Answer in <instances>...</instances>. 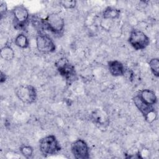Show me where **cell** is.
I'll return each instance as SVG.
<instances>
[{
	"mask_svg": "<svg viewBox=\"0 0 159 159\" xmlns=\"http://www.w3.org/2000/svg\"><path fill=\"white\" fill-rule=\"evenodd\" d=\"M7 5L5 1H1L0 2V16L1 19H2L7 13Z\"/></svg>",
	"mask_w": 159,
	"mask_h": 159,
	"instance_id": "obj_18",
	"label": "cell"
},
{
	"mask_svg": "<svg viewBox=\"0 0 159 159\" xmlns=\"http://www.w3.org/2000/svg\"><path fill=\"white\" fill-rule=\"evenodd\" d=\"M61 150L60 143L54 135H46L39 141V150L44 157L55 155Z\"/></svg>",
	"mask_w": 159,
	"mask_h": 159,
	"instance_id": "obj_1",
	"label": "cell"
},
{
	"mask_svg": "<svg viewBox=\"0 0 159 159\" xmlns=\"http://www.w3.org/2000/svg\"><path fill=\"white\" fill-rule=\"evenodd\" d=\"M36 47L38 51L42 53H51L56 50V45L51 37L43 33L37 34L35 39Z\"/></svg>",
	"mask_w": 159,
	"mask_h": 159,
	"instance_id": "obj_7",
	"label": "cell"
},
{
	"mask_svg": "<svg viewBox=\"0 0 159 159\" xmlns=\"http://www.w3.org/2000/svg\"><path fill=\"white\" fill-rule=\"evenodd\" d=\"M71 151L76 159H88L89 158V149L87 143L81 139L73 142L71 146Z\"/></svg>",
	"mask_w": 159,
	"mask_h": 159,
	"instance_id": "obj_8",
	"label": "cell"
},
{
	"mask_svg": "<svg viewBox=\"0 0 159 159\" xmlns=\"http://www.w3.org/2000/svg\"><path fill=\"white\" fill-rule=\"evenodd\" d=\"M148 65L152 74L157 78L159 76V60L158 58H152L149 62Z\"/></svg>",
	"mask_w": 159,
	"mask_h": 159,
	"instance_id": "obj_14",
	"label": "cell"
},
{
	"mask_svg": "<svg viewBox=\"0 0 159 159\" xmlns=\"http://www.w3.org/2000/svg\"><path fill=\"white\" fill-rule=\"evenodd\" d=\"M135 95L142 102L148 106H154L157 102V97L155 93L152 89H144L140 90Z\"/></svg>",
	"mask_w": 159,
	"mask_h": 159,
	"instance_id": "obj_9",
	"label": "cell"
},
{
	"mask_svg": "<svg viewBox=\"0 0 159 159\" xmlns=\"http://www.w3.org/2000/svg\"><path fill=\"white\" fill-rule=\"evenodd\" d=\"M108 70L111 75L113 76H122L125 73V68L120 61L114 60L108 61Z\"/></svg>",
	"mask_w": 159,
	"mask_h": 159,
	"instance_id": "obj_10",
	"label": "cell"
},
{
	"mask_svg": "<svg viewBox=\"0 0 159 159\" xmlns=\"http://www.w3.org/2000/svg\"><path fill=\"white\" fill-rule=\"evenodd\" d=\"M7 80V76L5 73H4L2 71H1V75H0V82L1 83H3L5 82Z\"/></svg>",
	"mask_w": 159,
	"mask_h": 159,
	"instance_id": "obj_19",
	"label": "cell"
},
{
	"mask_svg": "<svg viewBox=\"0 0 159 159\" xmlns=\"http://www.w3.org/2000/svg\"><path fill=\"white\" fill-rule=\"evenodd\" d=\"M12 14L14 27L18 30L24 29L30 19L28 9L23 4L15 6L12 9Z\"/></svg>",
	"mask_w": 159,
	"mask_h": 159,
	"instance_id": "obj_4",
	"label": "cell"
},
{
	"mask_svg": "<svg viewBox=\"0 0 159 159\" xmlns=\"http://www.w3.org/2000/svg\"><path fill=\"white\" fill-rule=\"evenodd\" d=\"M17 98L24 104H31L35 102L37 97L36 88L30 84H22L16 89Z\"/></svg>",
	"mask_w": 159,
	"mask_h": 159,
	"instance_id": "obj_6",
	"label": "cell"
},
{
	"mask_svg": "<svg viewBox=\"0 0 159 159\" xmlns=\"http://www.w3.org/2000/svg\"><path fill=\"white\" fill-rule=\"evenodd\" d=\"M55 66L68 85H71L77 80V73L75 66L67 58L63 57L58 59L55 63Z\"/></svg>",
	"mask_w": 159,
	"mask_h": 159,
	"instance_id": "obj_2",
	"label": "cell"
},
{
	"mask_svg": "<svg viewBox=\"0 0 159 159\" xmlns=\"http://www.w3.org/2000/svg\"><path fill=\"white\" fill-rule=\"evenodd\" d=\"M19 151L21 155L26 158H31L34 153V149L32 147L25 144H23L20 147Z\"/></svg>",
	"mask_w": 159,
	"mask_h": 159,
	"instance_id": "obj_15",
	"label": "cell"
},
{
	"mask_svg": "<svg viewBox=\"0 0 159 159\" xmlns=\"http://www.w3.org/2000/svg\"><path fill=\"white\" fill-rule=\"evenodd\" d=\"M129 44L136 50H142L146 48L150 44V38L143 32L133 29L130 32L128 39Z\"/></svg>",
	"mask_w": 159,
	"mask_h": 159,
	"instance_id": "obj_5",
	"label": "cell"
},
{
	"mask_svg": "<svg viewBox=\"0 0 159 159\" xmlns=\"http://www.w3.org/2000/svg\"><path fill=\"white\" fill-rule=\"evenodd\" d=\"M76 1L75 0H62L59 1V4L66 9H71L76 7Z\"/></svg>",
	"mask_w": 159,
	"mask_h": 159,
	"instance_id": "obj_17",
	"label": "cell"
},
{
	"mask_svg": "<svg viewBox=\"0 0 159 159\" xmlns=\"http://www.w3.org/2000/svg\"><path fill=\"white\" fill-rule=\"evenodd\" d=\"M45 30H49L55 35H61L63 32L65 21L63 18L58 13L48 14L43 19Z\"/></svg>",
	"mask_w": 159,
	"mask_h": 159,
	"instance_id": "obj_3",
	"label": "cell"
},
{
	"mask_svg": "<svg viewBox=\"0 0 159 159\" xmlns=\"http://www.w3.org/2000/svg\"><path fill=\"white\" fill-rule=\"evenodd\" d=\"M15 45L19 48L25 49L29 47V40L26 35L23 33L18 34L14 39Z\"/></svg>",
	"mask_w": 159,
	"mask_h": 159,
	"instance_id": "obj_13",
	"label": "cell"
},
{
	"mask_svg": "<svg viewBox=\"0 0 159 159\" xmlns=\"http://www.w3.org/2000/svg\"><path fill=\"white\" fill-rule=\"evenodd\" d=\"M0 55L3 60L6 61H11L14 58L15 52L11 46L6 45L1 48Z\"/></svg>",
	"mask_w": 159,
	"mask_h": 159,
	"instance_id": "obj_12",
	"label": "cell"
},
{
	"mask_svg": "<svg viewBox=\"0 0 159 159\" xmlns=\"http://www.w3.org/2000/svg\"><path fill=\"white\" fill-rule=\"evenodd\" d=\"M120 15V9L108 6L102 12V17L104 19H109V20H114L118 19Z\"/></svg>",
	"mask_w": 159,
	"mask_h": 159,
	"instance_id": "obj_11",
	"label": "cell"
},
{
	"mask_svg": "<svg viewBox=\"0 0 159 159\" xmlns=\"http://www.w3.org/2000/svg\"><path fill=\"white\" fill-rule=\"evenodd\" d=\"M106 117L105 116H102V114L101 113V111L99 110H96V111H94L92 114V119L93 121L97 124H103L104 122H105Z\"/></svg>",
	"mask_w": 159,
	"mask_h": 159,
	"instance_id": "obj_16",
	"label": "cell"
}]
</instances>
